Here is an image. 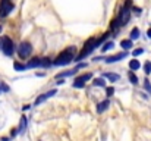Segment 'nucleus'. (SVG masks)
<instances>
[{"mask_svg":"<svg viewBox=\"0 0 151 141\" xmlns=\"http://www.w3.org/2000/svg\"><path fill=\"white\" fill-rule=\"evenodd\" d=\"M109 35H110V34H109V33H106V34H104L101 38H96V37H93V38H88V40H87V43L84 44L82 51H81V53L76 56V59H75V60H76V62H79V60L85 59V57H87V56H88V54L93 51V50H96L97 47L100 46L101 43H103V41H104V40L109 37Z\"/></svg>","mask_w":151,"mask_h":141,"instance_id":"f257e3e1","label":"nucleus"},{"mask_svg":"<svg viewBox=\"0 0 151 141\" xmlns=\"http://www.w3.org/2000/svg\"><path fill=\"white\" fill-rule=\"evenodd\" d=\"M76 59V48L73 46L65 48L54 60H53V65L54 66H65V65H69L72 60Z\"/></svg>","mask_w":151,"mask_h":141,"instance_id":"f03ea898","label":"nucleus"},{"mask_svg":"<svg viewBox=\"0 0 151 141\" xmlns=\"http://www.w3.org/2000/svg\"><path fill=\"white\" fill-rule=\"evenodd\" d=\"M131 6H132V0H126L125 4L122 6L120 9V15H119V22H120V27L126 25L129 18H131Z\"/></svg>","mask_w":151,"mask_h":141,"instance_id":"7ed1b4c3","label":"nucleus"},{"mask_svg":"<svg viewBox=\"0 0 151 141\" xmlns=\"http://www.w3.org/2000/svg\"><path fill=\"white\" fill-rule=\"evenodd\" d=\"M0 48H1V51H3L6 56H12V54H13V50H15L13 41H12L9 37H3L1 41H0Z\"/></svg>","mask_w":151,"mask_h":141,"instance_id":"20e7f679","label":"nucleus"},{"mask_svg":"<svg viewBox=\"0 0 151 141\" xmlns=\"http://www.w3.org/2000/svg\"><path fill=\"white\" fill-rule=\"evenodd\" d=\"M13 10V4L10 0H1L0 1V18H6Z\"/></svg>","mask_w":151,"mask_h":141,"instance_id":"39448f33","label":"nucleus"},{"mask_svg":"<svg viewBox=\"0 0 151 141\" xmlns=\"http://www.w3.org/2000/svg\"><path fill=\"white\" fill-rule=\"evenodd\" d=\"M18 53H19V56H21L22 59H27V57L32 53V46H31V43H28V41L21 43V46L18 47Z\"/></svg>","mask_w":151,"mask_h":141,"instance_id":"423d86ee","label":"nucleus"},{"mask_svg":"<svg viewBox=\"0 0 151 141\" xmlns=\"http://www.w3.org/2000/svg\"><path fill=\"white\" fill-rule=\"evenodd\" d=\"M90 78H91V74H84V75L75 78V81H73V87H75V88H84V87H85V82H87Z\"/></svg>","mask_w":151,"mask_h":141,"instance_id":"0eeeda50","label":"nucleus"},{"mask_svg":"<svg viewBox=\"0 0 151 141\" xmlns=\"http://www.w3.org/2000/svg\"><path fill=\"white\" fill-rule=\"evenodd\" d=\"M57 93L56 90H50V91H47V93L41 94V95H38L37 98H35V106H38V104H41L43 101H46L47 98H50V97H53L54 94Z\"/></svg>","mask_w":151,"mask_h":141,"instance_id":"6e6552de","label":"nucleus"},{"mask_svg":"<svg viewBox=\"0 0 151 141\" xmlns=\"http://www.w3.org/2000/svg\"><path fill=\"white\" fill-rule=\"evenodd\" d=\"M126 56H128V53H126V51L119 53V54H114V56H111V57H107V59H106V63H113V62L122 60V59H123V57H126Z\"/></svg>","mask_w":151,"mask_h":141,"instance_id":"1a4fd4ad","label":"nucleus"},{"mask_svg":"<svg viewBox=\"0 0 151 141\" xmlns=\"http://www.w3.org/2000/svg\"><path fill=\"white\" fill-rule=\"evenodd\" d=\"M38 66H41V59H40V57H34V59H31V60L27 63V69L38 68Z\"/></svg>","mask_w":151,"mask_h":141,"instance_id":"9d476101","label":"nucleus"},{"mask_svg":"<svg viewBox=\"0 0 151 141\" xmlns=\"http://www.w3.org/2000/svg\"><path fill=\"white\" fill-rule=\"evenodd\" d=\"M109 106H110V101H109V98L107 100H104V101H101L97 104V113H103L104 110H107L109 109Z\"/></svg>","mask_w":151,"mask_h":141,"instance_id":"9b49d317","label":"nucleus"},{"mask_svg":"<svg viewBox=\"0 0 151 141\" xmlns=\"http://www.w3.org/2000/svg\"><path fill=\"white\" fill-rule=\"evenodd\" d=\"M103 77L104 78H107L109 81H111V82H116V81H119L120 80V77L117 75V74H113V72H106V74H103Z\"/></svg>","mask_w":151,"mask_h":141,"instance_id":"f8f14e48","label":"nucleus"},{"mask_svg":"<svg viewBox=\"0 0 151 141\" xmlns=\"http://www.w3.org/2000/svg\"><path fill=\"white\" fill-rule=\"evenodd\" d=\"M134 40H122L120 41V46L123 47L125 50H129V48H132L134 47V43H132Z\"/></svg>","mask_w":151,"mask_h":141,"instance_id":"ddd939ff","label":"nucleus"},{"mask_svg":"<svg viewBox=\"0 0 151 141\" xmlns=\"http://www.w3.org/2000/svg\"><path fill=\"white\" fill-rule=\"evenodd\" d=\"M139 66H141V63H139L137 59H132V60L129 62V68H131L132 71H137V69H139Z\"/></svg>","mask_w":151,"mask_h":141,"instance_id":"4468645a","label":"nucleus"},{"mask_svg":"<svg viewBox=\"0 0 151 141\" xmlns=\"http://www.w3.org/2000/svg\"><path fill=\"white\" fill-rule=\"evenodd\" d=\"M76 71H78V68H76V69H73V71H68V72H63V74H57V75H56V78H57V80H60V78H65V77L73 75V74H76Z\"/></svg>","mask_w":151,"mask_h":141,"instance_id":"2eb2a0df","label":"nucleus"},{"mask_svg":"<svg viewBox=\"0 0 151 141\" xmlns=\"http://www.w3.org/2000/svg\"><path fill=\"white\" fill-rule=\"evenodd\" d=\"M13 68H15V71L22 72V71L27 69V65H22V63H19V62H15V63H13Z\"/></svg>","mask_w":151,"mask_h":141,"instance_id":"dca6fc26","label":"nucleus"},{"mask_svg":"<svg viewBox=\"0 0 151 141\" xmlns=\"http://www.w3.org/2000/svg\"><path fill=\"white\" fill-rule=\"evenodd\" d=\"M128 77H129V81L134 84V85H137L138 84V78H137V75L132 72V71H129V74H128Z\"/></svg>","mask_w":151,"mask_h":141,"instance_id":"f3484780","label":"nucleus"},{"mask_svg":"<svg viewBox=\"0 0 151 141\" xmlns=\"http://www.w3.org/2000/svg\"><path fill=\"white\" fill-rule=\"evenodd\" d=\"M50 65H53V62H51L49 57H41V66L43 68H49Z\"/></svg>","mask_w":151,"mask_h":141,"instance_id":"a211bd4d","label":"nucleus"},{"mask_svg":"<svg viewBox=\"0 0 151 141\" xmlns=\"http://www.w3.org/2000/svg\"><path fill=\"white\" fill-rule=\"evenodd\" d=\"M137 38H139V30L138 28H134L131 31V40H137Z\"/></svg>","mask_w":151,"mask_h":141,"instance_id":"6ab92c4d","label":"nucleus"},{"mask_svg":"<svg viewBox=\"0 0 151 141\" xmlns=\"http://www.w3.org/2000/svg\"><path fill=\"white\" fill-rule=\"evenodd\" d=\"M27 128V118H21V124H19V132H24Z\"/></svg>","mask_w":151,"mask_h":141,"instance_id":"aec40b11","label":"nucleus"},{"mask_svg":"<svg viewBox=\"0 0 151 141\" xmlns=\"http://www.w3.org/2000/svg\"><path fill=\"white\" fill-rule=\"evenodd\" d=\"M93 84H94V85H99V87H104V80H103V78H96Z\"/></svg>","mask_w":151,"mask_h":141,"instance_id":"412c9836","label":"nucleus"},{"mask_svg":"<svg viewBox=\"0 0 151 141\" xmlns=\"http://www.w3.org/2000/svg\"><path fill=\"white\" fill-rule=\"evenodd\" d=\"M144 72L148 75L151 74V62H145V65H144Z\"/></svg>","mask_w":151,"mask_h":141,"instance_id":"4be33fe9","label":"nucleus"},{"mask_svg":"<svg viewBox=\"0 0 151 141\" xmlns=\"http://www.w3.org/2000/svg\"><path fill=\"white\" fill-rule=\"evenodd\" d=\"M111 47H113V43H111V41H109V43H106L104 46L101 47V51H107V50H110Z\"/></svg>","mask_w":151,"mask_h":141,"instance_id":"5701e85b","label":"nucleus"},{"mask_svg":"<svg viewBox=\"0 0 151 141\" xmlns=\"http://www.w3.org/2000/svg\"><path fill=\"white\" fill-rule=\"evenodd\" d=\"M144 87H145V90H147L148 93H151V84H150V81H148V80H145V81H144Z\"/></svg>","mask_w":151,"mask_h":141,"instance_id":"b1692460","label":"nucleus"},{"mask_svg":"<svg viewBox=\"0 0 151 141\" xmlns=\"http://www.w3.org/2000/svg\"><path fill=\"white\" fill-rule=\"evenodd\" d=\"M144 53V48H137V50H134V56H139V54H142Z\"/></svg>","mask_w":151,"mask_h":141,"instance_id":"393cba45","label":"nucleus"},{"mask_svg":"<svg viewBox=\"0 0 151 141\" xmlns=\"http://www.w3.org/2000/svg\"><path fill=\"white\" fill-rule=\"evenodd\" d=\"M106 93H107V95H109V97H110V95H113V93H114V88H113V87H109V88H107V91H106Z\"/></svg>","mask_w":151,"mask_h":141,"instance_id":"a878e982","label":"nucleus"},{"mask_svg":"<svg viewBox=\"0 0 151 141\" xmlns=\"http://www.w3.org/2000/svg\"><path fill=\"white\" fill-rule=\"evenodd\" d=\"M1 90H4V91H9V87H7V85H4V84H1Z\"/></svg>","mask_w":151,"mask_h":141,"instance_id":"bb28decb","label":"nucleus"},{"mask_svg":"<svg viewBox=\"0 0 151 141\" xmlns=\"http://www.w3.org/2000/svg\"><path fill=\"white\" fill-rule=\"evenodd\" d=\"M29 107H31V106H29V104H25V106H24V107H22V109H24V110H28V109H29Z\"/></svg>","mask_w":151,"mask_h":141,"instance_id":"cd10ccee","label":"nucleus"},{"mask_svg":"<svg viewBox=\"0 0 151 141\" xmlns=\"http://www.w3.org/2000/svg\"><path fill=\"white\" fill-rule=\"evenodd\" d=\"M147 35H148V37H150V38H151V28H150V30H148V31H147Z\"/></svg>","mask_w":151,"mask_h":141,"instance_id":"c85d7f7f","label":"nucleus"},{"mask_svg":"<svg viewBox=\"0 0 151 141\" xmlns=\"http://www.w3.org/2000/svg\"><path fill=\"white\" fill-rule=\"evenodd\" d=\"M0 31H1V27H0Z\"/></svg>","mask_w":151,"mask_h":141,"instance_id":"c756f323","label":"nucleus"},{"mask_svg":"<svg viewBox=\"0 0 151 141\" xmlns=\"http://www.w3.org/2000/svg\"><path fill=\"white\" fill-rule=\"evenodd\" d=\"M0 91H1V87H0Z\"/></svg>","mask_w":151,"mask_h":141,"instance_id":"7c9ffc66","label":"nucleus"}]
</instances>
